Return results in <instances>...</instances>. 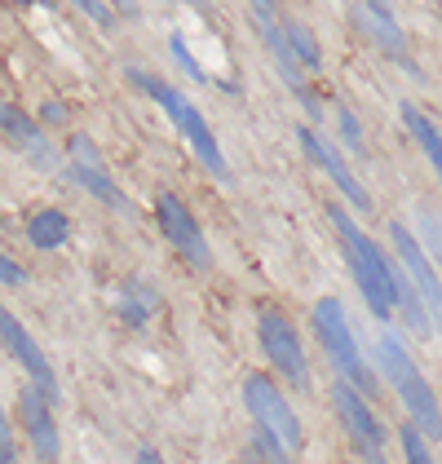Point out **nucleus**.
<instances>
[{
  "label": "nucleus",
  "mask_w": 442,
  "mask_h": 464,
  "mask_svg": "<svg viewBox=\"0 0 442 464\" xmlns=\"http://www.w3.org/2000/svg\"><path fill=\"white\" fill-rule=\"evenodd\" d=\"M328 217L341 235V252H345V266L354 275V284L363 292L368 310L385 323L394 314V292H389V256L380 252V244L371 239L368 230H359V221L345 213V204H328Z\"/></svg>",
  "instance_id": "nucleus-1"
},
{
  "label": "nucleus",
  "mask_w": 442,
  "mask_h": 464,
  "mask_svg": "<svg viewBox=\"0 0 442 464\" xmlns=\"http://www.w3.org/2000/svg\"><path fill=\"white\" fill-rule=\"evenodd\" d=\"M310 319H314V336H319V345H323L328 358L336 362L341 381L354 393H363V398H376V393H380V376L371 372L363 350H359L354 327L345 319V305H341L336 296H323V301H314V314H310Z\"/></svg>",
  "instance_id": "nucleus-2"
},
{
  "label": "nucleus",
  "mask_w": 442,
  "mask_h": 464,
  "mask_svg": "<svg viewBox=\"0 0 442 464\" xmlns=\"http://www.w3.org/2000/svg\"><path fill=\"white\" fill-rule=\"evenodd\" d=\"M376 376H385L394 390H399V398H403L407 416H411V425L420 429L425 438H438V398H434V390H429V381L416 372V362H411V354H407V345L394 336V332H380V341H376Z\"/></svg>",
  "instance_id": "nucleus-3"
},
{
  "label": "nucleus",
  "mask_w": 442,
  "mask_h": 464,
  "mask_svg": "<svg viewBox=\"0 0 442 464\" xmlns=\"http://www.w3.org/2000/svg\"><path fill=\"white\" fill-rule=\"evenodd\" d=\"M129 80H133L142 93H150V98L159 102V111H164V115L178 124V133H182L186 142H190V150L199 155V164H204V169H208L217 181H230L226 155H221V146H217V138H213V129H208V120L190 107V102H186L173 84H164V80H155V75H147V72H133V67H129Z\"/></svg>",
  "instance_id": "nucleus-4"
},
{
  "label": "nucleus",
  "mask_w": 442,
  "mask_h": 464,
  "mask_svg": "<svg viewBox=\"0 0 442 464\" xmlns=\"http://www.w3.org/2000/svg\"><path fill=\"white\" fill-rule=\"evenodd\" d=\"M257 341H261V354L270 358V367L296 385V390H310V362H305V345H301V336H296L293 319L283 314V310H261L257 319Z\"/></svg>",
  "instance_id": "nucleus-5"
},
{
  "label": "nucleus",
  "mask_w": 442,
  "mask_h": 464,
  "mask_svg": "<svg viewBox=\"0 0 442 464\" xmlns=\"http://www.w3.org/2000/svg\"><path fill=\"white\" fill-rule=\"evenodd\" d=\"M244 402H248V411L257 416V425L270 429V433L288 447V456H296V451L305 447V438H301V420H296L293 402H288V393L279 390L270 376L253 372V376L244 381Z\"/></svg>",
  "instance_id": "nucleus-6"
},
{
  "label": "nucleus",
  "mask_w": 442,
  "mask_h": 464,
  "mask_svg": "<svg viewBox=\"0 0 442 464\" xmlns=\"http://www.w3.org/2000/svg\"><path fill=\"white\" fill-rule=\"evenodd\" d=\"M332 402H336V416L350 433L354 451L363 456V464H389L385 460V420L371 411V402L363 393H354L345 381L332 385Z\"/></svg>",
  "instance_id": "nucleus-7"
},
{
  "label": "nucleus",
  "mask_w": 442,
  "mask_h": 464,
  "mask_svg": "<svg viewBox=\"0 0 442 464\" xmlns=\"http://www.w3.org/2000/svg\"><path fill=\"white\" fill-rule=\"evenodd\" d=\"M0 345H5V354L14 358L23 372H27V385H36L40 393H44V402L53 407L58 398H62V390H58V376H53V367H49V358H44V350L36 345V336L18 323V314L0 301Z\"/></svg>",
  "instance_id": "nucleus-8"
},
{
  "label": "nucleus",
  "mask_w": 442,
  "mask_h": 464,
  "mask_svg": "<svg viewBox=\"0 0 442 464\" xmlns=\"http://www.w3.org/2000/svg\"><path fill=\"white\" fill-rule=\"evenodd\" d=\"M155 217H159V230H164V239L182 252L195 270H208V266H213V252H208V244H204V230H199V221L190 217V208H186L173 190H159V195H155Z\"/></svg>",
  "instance_id": "nucleus-9"
},
{
  "label": "nucleus",
  "mask_w": 442,
  "mask_h": 464,
  "mask_svg": "<svg viewBox=\"0 0 442 464\" xmlns=\"http://www.w3.org/2000/svg\"><path fill=\"white\" fill-rule=\"evenodd\" d=\"M253 18H257V32L265 40V49L274 53V67L283 75V84L296 93V102L310 111V120H319L323 107H319V98L305 89V72L293 63V53H288V44H283V27H279V14H274V0H253Z\"/></svg>",
  "instance_id": "nucleus-10"
},
{
  "label": "nucleus",
  "mask_w": 442,
  "mask_h": 464,
  "mask_svg": "<svg viewBox=\"0 0 442 464\" xmlns=\"http://www.w3.org/2000/svg\"><path fill=\"white\" fill-rule=\"evenodd\" d=\"M296 142H301V150H305V155H310V160H314V164H319V169H323V173H328V178L341 186V195L350 199V208H359V213H371L368 186H363V181H359L354 173H350V169H345L341 150H336L332 142H323V133H314L310 124H301V129H296Z\"/></svg>",
  "instance_id": "nucleus-11"
},
{
  "label": "nucleus",
  "mask_w": 442,
  "mask_h": 464,
  "mask_svg": "<svg viewBox=\"0 0 442 464\" xmlns=\"http://www.w3.org/2000/svg\"><path fill=\"white\" fill-rule=\"evenodd\" d=\"M18 420H23V433H27V442H32V451H36L44 464L58 460V451H62V438H58V420H53V407L44 402V393L36 385H23L18 390Z\"/></svg>",
  "instance_id": "nucleus-12"
},
{
  "label": "nucleus",
  "mask_w": 442,
  "mask_h": 464,
  "mask_svg": "<svg viewBox=\"0 0 442 464\" xmlns=\"http://www.w3.org/2000/svg\"><path fill=\"white\" fill-rule=\"evenodd\" d=\"M389 239H394V252H399V261H403V275L411 287H420L425 296V305H429V314L438 310V275H434V266H429V256L425 248L416 244V235L407 230L403 221H389Z\"/></svg>",
  "instance_id": "nucleus-13"
},
{
  "label": "nucleus",
  "mask_w": 442,
  "mask_h": 464,
  "mask_svg": "<svg viewBox=\"0 0 442 464\" xmlns=\"http://www.w3.org/2000/svg\"><path fill=\"white\" fill-rule=\"evenodd\" d=\"M0 129H5V138L14 146H23L32 160H36L40 169H62V160H58V150L49 146V138L40 133V124L27 115V111L9 107V102H0Z\"/></svg>",
  "instance_id": "nucleus-14"
},
{
  "label": "nucleus",
  "mask_w": 442,
  "mask_h": 464,
  "mask_svg": "<svg viewBox=\"0 0 442 464\" xmlns=\"http://www.w3.org/2000/svg\"><path fill=\"white\" fill-rule=\"evenodd\" d=\"M354 23H359L385 53H394L407 72H416V63H407V36L399 32V23H394V14L385 9V0H359V5H354Z\"/></svg>",
  "instance_id": "nucleus-15"
},
{
  "label": "nucleus",
  "mask_w": 442,
  "mask_h": 464,
  "mask_svg": "<svg viewBox=\"0 0 442 464\" xmlns=\"http://www.w3.org/2000/svg\"><path fill=\"white\" fill-rule=\"evenodd\" d=\"M67 235H72V221H67V213H58V208H40V213H32V221H27V239H32V248H40V252L62 248Z\"/></svg>",
  "instance_id": "nucleus-16"
},
{
  "label": "nucleus",
  "mask_w": 442,
  "mask_h": 464,
  "mask_svg": "<svg viewBox=\"0 0 442 464\" xmlns=\"http://www.w3.org/2000/svg\"><path fill=\"white\" fill-rule=\"evenodd\" d=\"M399 115H403L407 133L425 146V160H429V169H434V173H442V146H438V129H434V120L416 107V102H403V107H399Z\"/></svg>",
  "instance_id": "nucleus-17"
},
{
  "label": "nucleus",
  "mask_w": 442,
  "mask_h": 464,
  "mask_svg": "<svg viewBox=\"0 0 442 464\" xmlns=\"http://www.w3.org/2000/svg\"><path fill=\"white\" fill-rule=\"evenodd\" d=\"M279 27H283V44H288V53H293L296 67H301V72H319V67H323V53H319L314 32H310L305 23H296V18L279 23Z\"/></svg>",
  "instance_id": "nucleus-18"
},
{
  "label": "nucleus",
  "mask_w": 442,
  "mask_h": 464,
  "mask_svg": "<svg viewBox=\"0 0 442 464\" xmlns=\"http://www.w3.org/2000/svg\"><path fill=\"white\" fill-rule=\"evenodd\" d=\"M67 178H75L80 186H84V190H89V195L107 199L115 213H129V199H124V190H120V186H115L107 173H98V169H72V164H67Z\"/></svg>",
  "instance_id": "nucleus-19"
},
{
  "label": "nucleus",
  "mask_w": 442,
  "mask_h": 464,
  "mask_svg": "<svg viewBox=\"0 0 442 464\" xmlns=\"http://www.w3.org/2000/svg\"><path fill=\"white\" fill-rule=\"evenodd\" d=\"M399 442H403V460L407 464H438L434 460V451H429V442H425V433L411 425V420L399 429Z\"/></svg>",
  "instance_id": "nucleus-20"
},
{
  "label": "nucleus",
  "mask_w": 442,
  "mask_h": 464,
  "mask_svg": "<svg viewBox=\"0 0 442 464\" xmlns=\"http://www.w3.org/2000/svg\"><path fill=\"white\" fill-rule=\"evenodd\" d=\"M67 155H72V169H98V173H107V164H102L98 146L89 142L84 133H72V142H67Z\"/></svg>",
  "instance_id": "nucleus-21"
},
{
  "label": "nucleus",
  "mask_w": 442,
  "mask_h": 464,
  "mask_svg": "<svg viewBox=\"0 0 442 464\" xmlns=\"http://www.w3.org/2000/svg\"><path fill=\"white\" fill-rule=\"evenodd\" d=\"M253 447H257V456L265 464H293V456H288V447H283V442H279V438H274V433H270V429H253Z\"/></svg>",
  "instance_id": "nucleus-22"
},
{
  "label": "nucleus",
  "mask_w": 442,
  "mask_h": 464,
  "mask_svg": "<svg viewBox=\"0 0 442 464\" xmlns=\"http://www.w3.org/2000/svg\"><path fill=\"white\" fill-rule=\"evenodd\" d=\"M336 129H341V142L350 146L354 155H368V142H363V133H359V120H354V111H336Z\"/></svg>",
  "instance_id": "nucleus-23"
},
{
  "label": "nucleus",
  "mask_w": 442,
  "mask_h": 464,
  "mask_svg": "<svg viewBox=\"0 0 442 464\" xmlns=\"http://www.w3.org/2000/svg\"><path fill=\"white\" fill-rule=\"evenodd\" d=\"M168 49H173V58H178V67H182V72L190 75L195 84H204V80H208V75H204V67L195 63V53L186 49V40H182V36H173V40H168Z\"/></svg>",
  "instance_id": "nucleus-24"
},
{
  "label": "nucleus",
  "mask_w": 442,
  "mask_h": 464,
  "mask_svg": "<svg viewBox=\"0 0 442 464\" xmlns=\"http://www.w3.org/2000/svg\"><path fill=\"white\" fill-rule=\"evenodd\" d=\"M72 5L80 9V14H89L102 32H115V14L107 9V0H72Z\"/></svg>",
  "instance_id": "nucleus-25"
},
{
  "label": "nucleus",
  "mask_w": 442,
  "mask_h": 464,
  "mask_svg": "<svg viewBox=\"0 0 442 464\" xmlns=\"http://www.w3.org/2000/svg\"><path fill=\"white\" fill-rule=\"evenodd\" d=\"M0 284H5V287H23V284H27V270H23L18 261H9L5 252H0Z\"/></svg>",
  "instance_id": "nucleus-26"
},
{
  "label": "nucleus",
  "mask_w": 442,
  "mask_h": 464,
  "mask_svg": "<svg viewBox=\"0 0 442 464\" xmlns=\"http://www.w3.org/2000/svg\"><path fill=\"white\" fill-rule=\"evenodd\" d=\"M18 447H14V429H9V416L0 411V464H14Z\"/></svg>",
  "instance_id": "nucleus-27"
},
{
  "label": "nucleus",
  "mask_w": 442,
  "mask_h": 464,
  "mask_svg": "<svg viewBox=\"0 0 442 464\" xmlns=\"http://www.w3.org/2000/svg\"><path fill=\"white\" fill-rule=\"evenodd\" d=\"M40 120H44V124H67V107H62V102H44V107H40Z\"/></svg>",
  "instance_id": "nucleus-28"
},
{
  "label": "nucleus",
  "mask_w": 442,
  "mask_h": 464,
  "mask_svg": "<svg viewBox=\"0 0 442 464\" xmlns=\"http://www.w3.org/2000/svg\"><path fill=\"white\" fill-rule=\"evenodd\" d=\"M110 14H124V18H138V0H107Z\"/></svg>",
  "instance_id": "nucleus-29"
},
{
  "label": "nucleus",
  "mask_w": 442,
  "mask_h": 464,
  "mask_svg": "<svg viewBox=\"0 0 442 464\" xmlns=\"http://www.w3.org/2000/svg\"><path fill=\"white\" fill-rule=\"evenodd\" d=\"M138 464H164V460H159V451H150V447H142V451H138Z\"/></svg>",
  "instance_id": "nucleus-30"
},
{
  "label": "nucleus",
  "mask_w": 442,
  "mask_h": 464,
  "mask_svg": "<svg viewBox=\"0 0 442 464\" xmlns=\"http://www.w3.org/2000/svg\"><path fill=\"white\" fill-rule=\"evenodd\" d=\"M186 5H190L195 14H204V18H208V5H204V0H186Z\"/></svg>",
  "instance_id": "nucleus-31"
}]
</instances>
